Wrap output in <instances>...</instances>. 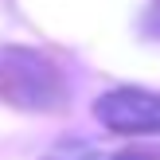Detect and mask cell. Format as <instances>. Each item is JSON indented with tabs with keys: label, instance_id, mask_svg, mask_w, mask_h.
<instances>
[{
	"label": "cell",
	"instance_id": "7a4b0ae2",
	"mask_svg": "<svg viewBox=\"0 0 160 160\" xmlns=\"http://www.w3.org/2000/svg\"><path fill=\"white\" fill-rule=\"evenodd\" d=\"M94 117L106 129L125 133V137H141V133H160V94L137 90V86H121L109 90L94 102Z\"/></svg>",
	"mask_w": 160,
	"mask_h": 160
},
{
	"label": "cell",
	"instance_id": "3957f363",
	"mask_svg": "<svg viewBox=\"0 0 160 160\" xmlns=\"http://www.w3.org/2000/svg\"><path fill=\"white\" fill-rule=\"evenodd\" d=\"M113 160H160V152H145V148H129V152H117Z\"/></svg>",
	"mask_w": 160,
	"mask_h": 160
},
{
	"label": "cell",
	"instance_id": "6da1fadb",
	"mask_svg": "<svg viewBox=\"0 0 160 160\" xmlns=\"http://www.w3.org/2000/svg\"><path fill=\"white\" fill-rule=\"evenodd\" d=\"M0 94L16 106L51 109L59 106L62 86L55 67L35 51H0Z\"/></svg>",
	"mask_w": 160,
	"mask_h": 160
}]
</instances>
